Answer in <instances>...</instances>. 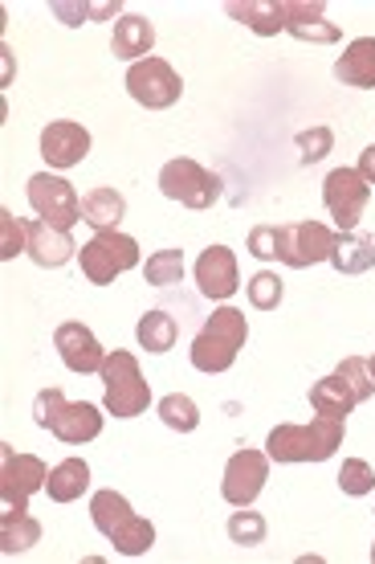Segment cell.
<instances>
[{
	"label": "cell",
	"mask_w": 375,
	"mask_h": 564,
	"mask_svg": "<svg viewBox=\"0 0 375 564\" xmlns=\"http://www.w3.org/2000/svg\"><path fill=\"white\" fill-rule=\"evenodd\" d=\"M339 446H343V422L319 413L310 425H278L265 442V454L269 463H327Z\"/></svg>",
	"instance_id": "cell-1"
},
{
	"label": "cell",
	"mask_w": 375,
	"mask_h": 564,
	"mask_svg": "<svg viewBox=\"0 0 375 564\" xmlns=\"http://www.w3.org/2000/svg\"><path fill=\"white\" fill-rule=\"evenodd\" d=\"M90 516H95V528L111 540L119 556H143V552H152L155 544L152 520L135 516L131 503L119 491H98L90 499Z\"/></svg>",
	"instance_id": "cell-2"
},
{
	"label": "cell",
	"mask_w": 375,
	"mask_h": 564,
	"mask_svg": "<svg viewBox=\"0 0 375 564\" xmlns=\"http://www.w3.org/2000/svg\"><path fill=\"white\" fill-rule=\"evenodd\" d=\"M250 339V324L236 307H217L212 319L200 327V336L192 339V368L200 372H229L236 360V352Z\"/></svg>",
	"instance_id": "cell-3"
},
{
	"label": "cell",
	"mask_w": 375,
	"mask_h": 564,
	"mask_svg": "<svg viewBox=\"0 0 375 564\" xmlns=\"http://www.w3.org/2000/svg\"><path fill=\"white\" fill-rule=\"evenodd\" d=\"M33 422L49 430L54 437L70 442V446H82V442H95L102 434V413L90 401H66L62 389H42L37 401H33Z\"/></svg>",
	"instance_id": "cell-4"
},
{
	"label": "cell",
	"mask_w": 375,
	"mask_h": 564,
	"mask_svg": "<svg viewBox=\"0 0 375 564\" xmlns=\"http://www.w3.org/2000/svg\"><path fill=\"white\" fill-rule=\"evenodd\" d=\"M102 384H107L102 405L114 417H140L152 405V384L143 381L140 360L131 352H107V360H102Z\"/></svg>",
	"instance_id": "cell-5"
},
{
	"label": "cell",
	"mask_w": 375,
	"mask_h": 564,
	"mask_svg": "<svg viewBox=\"0 0 375 564\" xmlns=\"http://www.w3.org/2000/svg\"><path fill=\"white\" fill-rule=\"evenodd\" d=\"M82 274L86 282H95V286H111L119 274L140 267V241L119 234V229H107V234H95V238L86 241L82 250Z\"/></svg>",
	"instance_id": "cell-6"
},
{
	"label": "cell",
	"mask_w": 375,
	"mask_h": 564,
	"mask_svg": "<svg viewBox=\"0 0 375 564\" xmlns=\"http://www.w3.org/2000/svg\"><path fill=\"white\" fill-rule=\"evenodd\" d=\"M159 193L188 209H212L221 197V181L209 169H200L196 160H167L159 169Z\"/></svg>",
	"instance_id": "cell-7"
},
{
	"label": "cell",
	"mask_w": 375,
	"mask_h": 564,
	"mask_svg": "<svg viewBox=\"0 0 375 564\" xmlns=\"http://www.w3.org/2000/svg\"><path fill=\"white\" fill-rule=\"evenodd\" d=\"M126 90L131 99L147 107V111H164V107H176L184 95L180 74L167 66L164 57H143L126 70Z\"/></svg>",
	"instance_id": "cell-8"
},
{
	"label": "cell",
	"mask_w": 375,
	"mask_h": 564,
	"mask_svg": "<svg viewBox=\"0 0 375 564\" xmlns=\"http://www.w3.org/2000/svg\"><path fill=\"white\" fill-rule=\"evenodd\" d=\"M45 470L42 458L33 454H16L13 446L0 442V499H4V511H29V495L45 491Z\"/></svg>",
	"instance_id": "cell-9"
},
{
	"label": "cell",
	"mask_w": 375,
	"mask_h": 564,
	"mask_svg": "<svg viewBox=\"0 0 375 564\" xmlns=\"http://www.w3.org/2000/svg\"><path fill=\"white\" fill-rule=\"evenodd\" d=\"M367 197H372V184L363 181L360 169H334L327 181H322V205L334 217L339 234H351L360 226L363 209H367Z\"/></svg>",
	"instance_id": "cell-10"
},
{
	"label": "cell",
	"mask_w": 375,
	"mask_h": 564,
	"mask_svg": "<svg viewBox=\"0 0 375 564\" xmlns=\"http://www.w3.org/2000/svg\"><path fill=\"white\" fill-rule=\"evenodd\" d=\"M29 205L42 221L57 229H70L82 221V200L74 193V184L62 181V176H49V172H37L29 181Z\"/></svg>",
	"instance_id": "cell-11"
},
{
	"label": "cell",
	"mask_w": 375,
	"mask_h": 564,
	"mask_svg": "<svg viewBox=\"0 0 375 564\" xmlns=\"http://www.w3.org/2000/svg\"><path fill=\"white\" fill-rule=\"evenodd\" d=\"M334 234L319 221H294L278 229V262L294 270H306L315 262H331Z\"/></svg>",
	"instance_id": "cell-12"
},
{
	"label": "cell",
	"mask_w": 375,
	"mask_h": 564,
	"mask_svg": "<svg viewBox=\"0 0 375 564\" xmlns=\"http://www.w3.org/2000/svg\"><path fill=\"white\" fill-rule=\"evenodd\" d=\"M265 479H269V454L262 451H236L229 463H224V482H221V495L224 503H233V508H250L253 499L262 495Z\"/></svg>",
	"instance_id": "cell-13"
},
{
	"label": "cell",
	"mask_w": 375,
	"mask_h": 564,
	"mask_svg": "<svg viewBox=\"0 0 375 564\" xmlns=\"http://www.w3.org/2000/svg\"><path fill=\"white\" fill-rule=\"evenodd\" d=\"M42 155L49 169H74L90 155V131L74 119H57L42 131Z\"/></svg>",
	"instance_id": "cell-14"
},
{
	"label": "cell",
	"mask_w": 375,
	"mask_h": 564,
	"mask_svg": "<svg viewBox=\"0 0 375 564\" xmlns=\"http://www.w3.org/2000/svg\"><path fill=\"white\" fill-rule=\"evenodd\" d=\"M54 344H57V352H62V365L70 368V372H82V377L86 372H102L107 352H102L98 336L86 324H62Z\"/></svg>",
	"instance_id": "cell-15"
},
{
	"label": "cell",
	"mask_w": 375,
	"mask_h": 564,
	"mask_svg": "<svg viewBox=\"0 0 375 564\" xmlns=\"http://www.w3.org/2000/svg\"><path fill=\"white\" fill-rule=\"evenodd\" d=\"M236 258L229 246H209L205 254L196 258V286L200 295L209 299H229L236 291Z\"/></svg>",
	"instance_id": "cell-16"
},
{
	"label": "cell",
	"mask_w": 375,
	"mask_h": 564,
	"mask_svg": "<svg viewBox=\"0 0 375 564\" xmlns=\"http://www.w3.org/2000/svg\"><path fill=\"white\" fill-rule=\"evenodd\" d=\"M29 250L25 254L37 262V267L45 270H54V267H66L74 258V238H70V229H57L49 226V221H29Z\"/></svg>",
	"instance_id": "cell-17"
},
{
	"label": "cell",
	"mask_w": 375,
	"mask_h": 564,
	"mask_svg": "<svg viewBox=\"0 0 375 564\" xmlns=\"http://www.w3.org/2000/svg\"><path fill=\"white\" fill-rule=\"evenodd\" d=\"M286 33H294L298 42H319V45H331L339 42V25H331L327 17H322V0H290L286 4Z\"/></svg>",
	"instance_id": "cell-18"
},
{
	"label": "cell",
	"mask_w": 375,
	"mask_h": 564,
	"mask_svg": "<svg viewBox=\"0 0 375 564\" xmlns=\"http://www.w3.org/2000/svg\"><path fill=\"white\" fill-rule=\"evenodd\" d=\"M224 13L233 17V21H241V25H250L257 37H274V33L286 29V4L282 0H245V4L229 0Z\"/></svg>",
	"instance_id": "cell-19"
},
{
	"label": "cell",
	"mask_w": 375,
	"mask_h": 564,
	"mask_svg": "<svg viewBox=\"0 0 375 564\" xmlns=\"http://www.w3.org/2000/svg\"><path fill=\"white\" fill-rule=\"evenodd\" d=\"M155 45V25L147 17H123V21H114V33H111V54L123 57V62H143V57L152 54Z\"/></svg>",
	"instance_id": "cell-20"
},
{
	"label": "cell",
	"mask_w": 375,
	"mask_h": 564,
	"mask_svg": "<svg viewBox=\"0 0 375 564\" xmlns=\"http://www.w3.org/2000/svg\"><path fill=\"white\" fill-rule=\"evenodd\" d=\"M334 78L343 86H360L372 90L375 86V37H355L348 45V54L334 62Z\"/></svg>",
	"instance_id": "cell-21"
},
{
	"label": "cell",
	"mask_w": 375,
	"mask_h": 564,
	"mask_svg": "<svg viewBox=\"0 0 375 564\" xmlns=\"http://www.w3.org/2000/svg\"><path fill=\"white\" fill-rule=\"evenodd\" d=\"M331 267L339 274H363L375 267V234H334Z\"/></svg>",
	"instance_id": "cell-22"
},
{
	"label": "cell",
	"mask_w": 375,
	"mask_h": 564,
	"mask_svg": "<svg viewBox=\"0 0 375 564\" xmlns=\"http://www.w3.org/2000/svg\"><path fill=\"white\" fill-rule=\"evenodd\" d=\"M126 217V197L114 193V188H95L82 197V221L95 234H107V229H119V221Z\"/></svg>",
	"instance_id": "cell-23"
},
{
	"label": "cell",
	"mask_w": 375,
	"mask_h": 564,
	"mask_svg": "<svg viewBox=\"0 0 375 564\" xmlns=\"http://www.w3.org/2000/svg\"><path fill=\"white\" fill-rule=\"evenodd\" d=\"M310 405H315V413H322V417L348 422V413L355 410L360 401H355V393L348 389V381H343L339 372H331V377L315 381V389H310Z\"/></svg>",
	"instance_id": "cell-24"
},
{
	"label": "cell",
	"mask_w": 375,
	"mask_h": 564,
	"mask_svg": "<svg viewBox=\"0 0 375 564\" xmlns=\"http://www.w3.org/2000/svg\"><path fill=\"white\" fill-rule=\"evenodd\" d=\"M90 487V466L82 458H66V463H57L49 470V479H45V495L54 499V503H74V499H82V491Z\"/></svg>",
	"instance_id": "cell-25"
},
{
	"label": "cell",
	"mask_w": 375,
	"mask_h": 564,
	"mask_svg": "<svg viewBox=\"0 0 375 564\" xmlns=\"http://www.w3.org/2000/svg\"><path fill=\"white\" fill-rule=\"evenodd\" d=\"M42 540V523L33 520L29 511H4L0 516V552L4 556H16V552L33 549Z\"/></svg>",
	"instance_id": "cell-26"
},
{
	"label": "cell",
	"mask_w": 375,
	"mask_h": 564,
	"mask_svg": "<svg viewBox=\"0 0 375 564\" xmlns=\"http://www.w3.org/2000/svg\"><path fill=\"white\" fill-rule=\"evenodd\" d=\"M135 336H140V344L147 348V352H172L176 348V319L167 315V311H147L140 319V327H135Z\"/></svg>",
	"instance_id": "cell-27"
},
{
	"label": "cell",
	"mask_w": 375,
	"mask_h": 564,
	"mask_svg": "<svg viewBox=\"0 0 375 564\" xmlns=\"http://www.w3.org/2000/svg\"><path fill=\"white\" fill-rule=\"evenodd\" d=\"M159 417H164L167 430H176V434H192L196 425H200V410H196V401L188 393H167L159 401Z\"/></svg>",
	"instance_id": "cell-28"
},
{
	"label": "cell",
	"mask_w": 375,
	"mask_h": 564,
	"mask_svg": "<svg viewBox=\"0 0 375 564\" xmlns=\"http://www.w3.org/2000/svg\"><path fill=\"white\" fill-rule=\"evenodd\" d=\"M265 532H269L265 520L250 508L233 511V520H229V540L241 544V549H257V544H265Z\"/></svg>",
	"instance_id": "cell-29"
},
{
	"label": "cell",
	"mask_w": 375,
	"mask_h": 564,
	"mask_svg": "<svg viewBox=\"0 0 375 564\" xmlns=\"http://www.w3.org/2000/svg\"><path fill=\"white\" fill-rule=\"evenodd\" d=\"M147 282H152V286L184 282V250H155V254L147 258Z\"/></svg>",
	"instance_id": "cell-30"
},
{
	"label": "cell",
	"mask_w": 375,
	"mask_h": 564,
	"mask_svg": "<svg viewBox=\"0 0 375 564\" xmlns=\"http://www.w3.org/2000/svg\"><path fill=\"white\" fill-rule=\"evenodd\" d=\"M343 381H348V389L355 393V401H372V393H375V377H372V368H367V360H360V356H348L343 365L334 368Z\"/></svg>",
	"instance_id": "cell-31"
},
{
	"label": "cell",
	"mask_w": 375,
	"mask_h": 564,
	"mask_svg": "<svg viewBox=\"0 0 375 564\" xmlns=\"http://www.w3.org/2000/svg\"><path fill=\"white\" fill-rule=\"evenodd\" d=\"M339 487H343V495H351V499L372 495L375 491V470L363 463V458H348L343 470H339Z\"/></svg>",
	"instance_id": "cell-32"
},
{
	"label": "cell",
	"mask_w": 375,
	"mask_h": 564,
	"mask_svg": "<svg viewBox=\"0 0 375 564\" xmlns=\"http://www.w3.org/2000/svg\"><path fill=\"white\" fill-rule=\"evenodd\" d=\"M250 303L257 311H274L282 303V279L274 270H262L250 279Z\"/></svg>",
	"instance_id": "cell-33"
},
{
	"label": "cell",
	"mask_w": 375,
	"mask_h": 564,
	"mask_svg": "<svg viewBox=\"0 0 375 564\" xmlns=\"http://www.w3.org/2000/svg\"><path fill=\"white\" fill-rule=\"evenodd\" d=\"M21 250H29V229L16 221L13 213H0V258L9 262V258H16Z\"/></svg>",
	"instance_id": "cell-34"
},
{
	"label": "cell",
	"mask_w": 375,
	"mask_h": 564,
	"mask_svg": "<svg viewBox=\"0 0 375 564\" xmlns=\"http://www.w3.org/2000/svg\"><path fill=\"white\" fill-rule=\"evenodd\" d=\"M54 13L62 17V21H66V25H82L86 17H98V21H102V17H114L119 13V0H107V4H70V0H57L54 4Z\"/></svg>",
	"instance_id": "cell-35"
},
{
	"label": "cell",
	"mask_w": 375,
	"mask_h": 564,
	"mask_svg": "<svg viewBox=\"0 0 375 564\" xmlns=\"http://www.w3.org/2000/svg\"><path fill=\"white\" fill-rule=\"evenodd\" d=\"M334 148V135L327 128H315V131H302L298 135V152H302V164H315L322 155Z\"/></svg>",
	"instance_id": "cell-36"
},
{
	"label": "cell",
	"mask_w": 375,
	"mask_h": 564,
	"mask_svg": "<svg viewBox=\"0 0 375 564\" xmlns=\"http://www.w3.org/2000/svg\"><path fill=\"white\" fill-rule=\"evenodd\" d=\"M250 254L253 258H278V229L274 226H257L250 234Z\"/></svg>",
	"instance_id": "cell-37"
},
{
	"label": "cell",
	"mask_w": 375,
	"mask_h": 564,
	"mask_svg": "<svg viewBox=\"0 0 375 564\" xmlns=\"http://www.w3.org/2000/svg\"><path fill=\"white\" fill-rule=\"evenodd\" d=\"M360 176L375 188V143H372V148H363V155H360Z\"/></svg>",
	"instance_id": "cell-38"
},
{
	"label": "cell",
	"mask_w": 375,
	"mask_h": 564,
	"mask_svg": "<svg viewBox=\"0 0 375 564\" xmlns=\"http://www.w3.org/2000/svg\"><path fill=\"white\" fill-rule=\"evenodd\" d=\"M367 368H372V377H375V356H372V360H367Z\"/></svg>",
	"instance_id": "cell-39"
},
{
	"label": "cell",
	"mask_w": 375,
	"mask_h": 564,
	"mask_svg": "<svg viewBox=\"0 0 375 564\" xmlns=\"http://www.w3.org/2000/svg\"><path fill=\"white\" fill-rule=\"evenodd\" d=\"M372 564H375V544H372Z\"/></svg>",
	"instance_id": "cell-40"
}]
</instances>
